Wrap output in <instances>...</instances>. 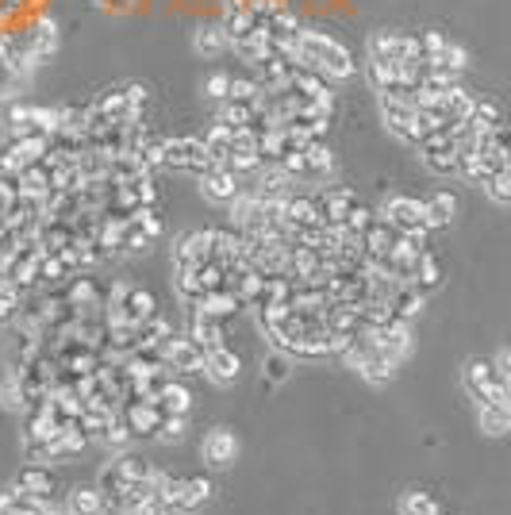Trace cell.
<instances>
[{
    "instance_id": "cell-37",
    "label": "cell",
    "mask_w": 511,
    "mask_h": 515,
    "mask_svg": "<svg viewBox=\"0 0 511 515\" xmlns=\"http://www.w3.org/2000/svg\"><path fill=\"white\" fill-rule=\"evenodd\" d=\"M289 373H292V354H285V350H269L266 358H262V377H266L269 385L289 381Z\"/></svg>"
},
{
    "instance_id": "cell-17",
    "label": "cell",
    "mask_w": 511,
    "mask_h": 515,
    "mask_svg": "<svg viewBox=\"0 0 511 515\" xmlns=\"http://www.w3.org/2000/svg\"><path fill=\"white\" fill-rule=\"evenodd\" d=\"M204 262H216L212 258V231L196 227V231H185L177 243H173V266H204Z\"/></svg>"
},
{
    "instance_id": "cell-9",
    "label": "cell",
    "mask_w": 511,
    "mask_h": 515,
    "mask_svg": "<svg viewBox=\"0 0 511 515\" xmlns=\"http://www.w3.org/2000/svg\"><path fill=\"white\" fill-rule=\"evenodd\" d=\"M162 362L170 369L173 377H189V373H204V346L196 343L193 335H177L173 331L170 339L162 343Z\"/></svg>"
},
{
    "instance_id": "cell-25",
    "label": "cell",
    "mask_w": 511,
    "mask_h": 515,
    "mask_svg": "<svg viewBox=\"0 0 511 515\" xmlns=\"http://www.w3.org/2000/svg\"><path fill=\"white\" fill-rule=\"evenodd\" d=\"M193 50L200 58H219V54H227L231 50V39H227V31L223 24H200L193 31Z\"/></svg>"
},
{
    "instance_id": "cell-51",
    "label": "cell",
    "mask_w": 511,
    "mask_h": 515,
    "mask_svg": "<svg viewBox=\"0 0 511 515\" xmlns=\"http://www.w3.org/2000/svg\"><path fill=\"white\" fill-rule=\"evenodd\" d=\"M492 362H496V369H500V377H504V381H511V350H500Z\"/></svg>"
},
{
    "instance_id": "cell-31",
    "label": "cell",
    "mask_w": 511,
    "mask_h": 515,
    "mask_svg": "<svg viewBox=\"0 0 511 515\" xmlns=\"http://www.w3.org/2000/svg\"><path fill=\"white\" fill-rule=\"evenodd\" d=\"M392 316L396 319H404V323H412L415 316H419V312H423V304H427V296L419 293V289H415L412 281H400V289H396V293H392Z\"/></svg>"
},
{
    "instance_id": "cell-4",
    "label": "cell",
    "mask_w": 511,
    "mask_h": 515,
    "mask_svg": "<svg viewBox=\"0 0 511 515\" xmlns=\"http://www.w3.org/2000/svg\"><path fill=\"white\" fill-rule=\"evenodd\" d=\"M281 166H285L296 181H316V185H323V181H331V173H335V154H331V147H327L323 139H312V143L292 150Z\"/></svg>"
},
{
    "instance_id": "cell-30",
    "label": "cell",
    "mask_w": 511,
    "mask_h": 515,
    "mask_svg": "<svg viewBox=\"0 0 511 515\" xmlns=\"http://www.w3.org/2000/svg\"><path fill=\"white\" fill-rule=\"evenodd\" d=\"M423 204H427V227H431V231H438V227H450V223H454V216H458V197H454V193H446V189L431 193Z\"/></svg>"
},
{
    "instance_id": "cell-3",
    "label": "cell",
    "mask_w": 511,
    "mask_h": 515,
    "mask_svg": "<svg viewBox=\"0 0 511 515\" xmlns=\"http://www.w3.org/2000/svg\"><path fill=\"white\" fill-rule=\"evenodd\" d=\"M62 123V108H39V104H12L4 116V139H27V135H54Z\"/></svg>"
},
{
    "instance_id": "cell-45",
    "label": "cell",
    "mask_w": 511,
    "mask_h": 515,
    "mask_svg": "<svg viewBox=\"0 0 511 515\" xmlns=\"http://www.w3.org/2000/svg\"><path fill=\"white\" fill-rule=\"evenodd\" d=\"M485 189L496 204H511V166H504L500 173H492L485 181Z\"/></svg>"
},
{
    "instance_id": "cell-15",
    "label": "cell",
    "mask_w": 511,
    "mask_h": 515,
    "mask_svg": "<svg viewBox=\"0 0 511 515\" xmlns=\"http://www.w3.org/2000/svg\"><path fill=\"white\" fill-rule=\"evenodd\" d=\"M196 181H200L204 200H212V204H231V200L243 193V177L231 170V166H212V170L200 173Z\"/></svg>"
},
{
    "instance_id": "cell-29",
    "label": "cell",
    "mask_w": 511,
    "mask_h": 515,
    "mask_svg": "<svg viewBox=\"0 0 511 515\" xmlns=\"http://www.w3.org/2000/svg\"><path fill=\"white\" fill-rule=\"evenodd\" d=\"M235 131H239V127H231V123H223V120H212L208 123V131L200 135V139L208 143V154H212V162H216V166L227 162V154H231V147H235Z\"/></svg>"
},
{
    "instance_id": "cell-21",
    "label": "cell",
    "mask_w": 511,
    "mask_h": 515,
    "mask_svg": "<svg viewBox=\"0 0 511 515\" xmlns=\"http://www.w3.org/2000/svg\"><path fill=\"white\" fill-rule=\"evenodd\" d=\"M200 454H204V462H208V466H231V462H235V454H239V439H235L227 427H216V431H208V435H204Z\"/></svg>"
},
{
    "instance_id": "cell-40",
    "label": "cell",
    "mask_w": 511,
    "mask_h": 515,
    "mask_svg": "<svg viewBox=\"0 0 511 515\" xmlns=\"http://www.w3.org/2000/svg\"><path fill=\"white\" fill-rule=\"evenodd\" d=\"M120 469L127 473V481H131V485H135V481H154V477H158V469L150 466L143 454H123Z\"/></svg>"
},
{
    "instance_id": "cell-11",
    "label": "cell",
    "mask_w": 511,
    "mask_h": 515,
    "mask_svg": "<svg viewBox=\"0 0 511 515\" xmlns=\"http://www.w3.org/2000/svg\"><path fill=\"white\" fill-rule=\"evenodd\" d=\"M381 220H389L400 235H412V231H431L427 227V204L419 197H389L377 212Z\"/></svg>"
},
{
    "instance_id": "cell-2",
    "label": "cell",
    "mask_w": 511,
    "mask_h": 515,
    "mask_svg": "<svg viewBox=\"0 0 511 515\" xmlns=\"http://www.w3.org/2000/svg\"><path fill=\"white\" fill-rule=\"evenodd\" d=\"M58 43H62V31L50 16H35L16 31H0V54L16 66V74L24 77L31 70H39L47 58H54Z\"/></svg>"
},
{
    "instance_id": "cell-16",
    "label": "cell",
    "mask_w": 511,
    "mask_h": 515,
    "mask_svg": "<svg viewBox=\"0 0 511 515\" xmlns=\"http://www.w3.org/2000/svg\"><path fill=\"white\" fill-rule=\"evenodd\" d=\"M120 416L123 423L131 427V435H139V439H158L166 412H162L154 400H127L120 408Z\"/></svg>"
},
{
    "instance_id": "cell-33",
    "label": "cell",
    "mask_w": 511,
    "mask_h": 515,
    "mask_svg": "<svg viewBox=\"0 0 511 515\" xmlns=\"http://www.w3.org/2000/svg\"><path fill=\"white\" fill-rule=\"evenodd\" d=\"M200 312H208V316H216V319H227L235 316V312H243V304H239V296L235 293H227V289H216V293H208L200 304H196Z\"/></svg>"
},
{
    "instance_id": "cell-6",
    "label": "cell",
    "mask_w": 511,
    "mask_h": 515,
    "mask_svg": "<svg viewBox=\"0 0 511 515\" xmlns=\"http://www.w3.org/2000/svg\"><path fill=\"white\" fill-rule=\"evenodd\" d=\"M146 89L139 81H123V85H112L104 97H97V108L108 116V120L116 123H127V120H139L146 116Z\"/></svg>"
},
{
    "instance_id": "cell-18",
    "label": "cell",
    "mask_w": 511,
    "mask_h": 515,
    "mask_svg": "<svg viewBox=\"0 0 511 515\" xmlns=\"http://www.w3.org/2000/svg\"><path fill=\"white\" fill-rule=\"evenodd\" d=\"M396 243H400V231L392 227L389 220H377L369 223V231L362 235V250H365V262L369 266H381V262H389V254L396 250Z\"/></svg>"
},
{
    "instance_id": "cell-7",
    "label": "cell",
    "mask_w": 511,
    "mask_h": 515,
    "mask_svg": "<svg viewBox=\"0 0 511 515\" xmlns=\"http://www.w3.org/2000/svg\"><path fill=\"white\" fill-rule=\"evenodd\" d=\"M346 362L362 373L365 381H373V385H389L392 377H396V362L385 358L369 335H354V343L346 350Z\"/></svg>"
},
{
    "instance_id": "cell-36",
    "label": "cell",
    "mask_w": 511,
    "mask_h": 515,
    "mask_svg": "<svg viewBox=\"0 0 511 515\" xmlns=\"http://www.w3.org/2000/svg\"><path fill=\"white\" fill-rule=\"evenodd\" d=\"M212 492H216V485H212L208 477H189V489H185V500H181V508H177V512L181 515L200 512V508L212 500Z\"/></svg>"
},
{
    "instance_id": "cell-10",
    "label": "cell",
    "mask_w": 511,
    "mask_h": 515,
    "mask_svg": "<svg viewBox=\"0 0 511 515\" xmlns=\"http://www.w3.org/2000/svg\"><path fill=\"white\" fill-rule=\"evenodd\" d=\"M419 43H423V58L431 62V70H442V74H450V77H462V70L469 66L465 50L458 47L454 39H446L442 31H423Z\"/></svg>"
},
{
    "instance_id": "cell-12",
    "label": "cell",
    "mask_w": 511,
    "mask_h": 515,
    "mask_svg": "<svg viewBox=\"0 0 511 515\" xmlns=\"http://www.w3.org/2000/svg\"><path fill=\"white\" fill-rule=\"evenodd\" d=\"M362 335L373 339V346L392 358L396 366L408 358V350H412V323H404V319H389V323H381V327H365Z\"/></svg>"
},
{
    "instance_id": "cell-46",
    "label": "cell",
    "mask_w": 511,
    "mask_h": 515,
    "mask_svg": "<svg viewBox=\"0 0 511 515\" xmlns=\"http://www.w3.org/2000/svg\"><path fill=\"white\" fill-rule=\"evenodd\" d=\"M185 427H189V416H166V419H162V431H158V439L181 442V439H185Z\"/></svg>"
},
{
    "instance_id": "cell-23",
    "label": "cell",
    "mask_w": 511,
    "mask_h": 515,
    "mask_svg": "<svg viewBox=\"0 0 511 515\" xmlns=\"http://www.w3.org/2000/svg\"><path fill=\"white\" fill-rule=\"evenodd\" d=\"M189 335H193L196 343L204 346V354H208V350H216V346H227L223 319L208 316V312H200V308H193V319H189Z\"/></svg>"
},
{
    "instance_id": "cell-50",
    "label": "cell",
    "mask_w": 511,
    "mask_h": 515,
    "mask_svg": "<svg viewBox=\"0 0 511 515\" xmlns=\"http://www.w3.org/2000/svg\"><path fill=\"white\" fill-rule=\"evenodd\" d=\"M135 515H173V504H166L162 496H150V500H146V504Z\"/></svg>"
},
{
    "instance_id": "cell-14",
    "label": "cell",
    "mask_w": 511,
    "mask_h": 515,
    "mask_svg": "<svg viewBox=\"0 0 511 515\" xmlns=\"http://www.w3.org/2000/svg\"><path fill=\"white\" fill-rule=\"evenodd\" d=\"M419 154H423L427 170L438 173V177H450V173H458V166H462L458 143H454V131H438V135H431V139L419 147Z\"/></svg>"
},
{
    "instance_id": "cell-27",
    "label": "cell",
    "mask_w": 511,
    "mask_h": 515,
    "mask_svg": "<svg viewBox=\"0 0 511 515\" xmlns=\"http://www.w3.org/2000/svg\"><path fill=\"white\" fill-rule=\"evenodd\" d=\"M323 270V254L316 246H289V277L292 281H312Z\"/></svg>"
},
{
    "instance_id": "cell-35",
    "label": "cell",
    "mask_w": 511,
    "mask_h": 515,
    "mask_svg": "<svg viewBox=\"0 0 511 515\" xmlns=\"http://www.w3.org/2000/svg\"><path fill=\"white\" fill-rule=\"evenodd\" d=\"M173 335V323L166 312H158V316H150L146 323H139V346H154V350H162V343Z\"/></svg>"
},
{
    "instance_id": "cell-32",
    "label": "cell",
    "mask_w": 511,
    "mask_h": 515,
    "mask_svg": "<svg viewBox=\"0 0 511 515\" xmlns=\"http://www.w3.org/2000/svg\"><path fill=\"white\" fill-rule=\"evenodd\" d=\"M442 281H446V273H442V262H438L435 254L427 250L419 262H415V273H412V285L419 289L423 296H431L435 289H442Z\"/></svg>"
},
{
    "instance_id": "cell-49",
    "label": "cell",
    "mask_w": 511,
    "mask_h": 515,
    "mask_svg": "<svg viewBox=\"0 0 511 515\" xmlns=\"http://www.w3.org/2000/svg\"><path fill=\"white\" fill-rule=\"evenodd\" d=\"M27 4H31V0H0V20H16V16H27Z\"/></svg>"
},
{
    "instance_id": "cell-42",
    "label": "cell",
    "mask_w": 511,
    "mask_h": 515,
    "mask_svg": "<svg viewBox=\"0 0 511 515\" xmlns=\"http://www.w3.org/2000/svg\"><path fill=\"white\" fill-rule=\"evenodd\" d=\"M373 220H377V212H373L369 204H362V200H358V204L350 208V216L342 220V231H350V235H358V239H362L365 231H369V223H373Z\"/></svg>"
},
{
    "instance_id": "cell-47",
    "label": "cell",
    "mask_w": 511,
    "mask_h": 515,
    "mask_svg": "<svg viewBox=\"0 0 511 515\" xmlns=\"http://www.w3.org/2000/svg\"><path fill=\"white\" fill-rule=\"evenodd\" d=\"M204 93H208V100L223 104L227 93H231V74H212L208 81H204Z\"/></svg>"
},
{
    "instance_id": "cell-1",
    "label": "cell",
    "mask_w": 511,
    "mask_h": 515,
    "mask_svg": "<svg viewBox=\"0 0 511 515\" xmlns=\"http://www.w3.org/2000/svg\"><path fill=\"white\" fill-rule=\"evenodd\" d=\"M292 62L304 66V70H312V74L327 77L331 85H342V81H350V77L358 74L354 50L346 47V43H339L335 35L312 31V27H300L296 47H292Z\"/></svg>"
},
{
    "instance_id": "cell-13",
    "label": "cell",
    "mask_w": 511,
    "mask_h": 515,
    "mask_svg": "<svg viewBox=\"0 0 511 515\" xmlns=\"http://www.w3.org/2000/svg\"><path fill=\"white\" fill-rule=\"evenodd\" d=\"M162 235V216L158 208H143L135 216L123 220V254H143L150 250V243Z\"/></svg>"
},
{
    "instance_id": "cell-34",
    "label": "cell",
    "mask_w": 511,
    "mask_h": 515,
    "mask_svg": "<svg viewBox=\"0 0 511 515\" xmlns=\"http://www.w3.org/2000/svg\"><path fill=\"white\" fill-rule=\"evenodd\" d=\"M66 515H104V492L97 485H81L70 492V512Z\"/></svg>"
},
{
    "instance_id": "cell-19",
    "label": "cell",
    "mask_w": 511,
    "mask_h": 515,
    "mask_svg": "<svg viewBox=\"0 0 511 515\" xmlns=\"http://www.w3.org/2000/svg\"><path fill=\"white\" fill-rule=\"evenodd\" d=\"M254 197L262 200H289L296 193V177H292L285 166H273V162H262L258 166V181H254V189H250Z\"/></svg>"
},
{
    "instance_id": "cell-39",
    "label": "cell",
    "mask_w": 511,
    "mask_h": 515,
    "mask_svg": "<svg viewBox=\"0 0 511 515\" xmlns=\"http://www.w3.org/2000/svg\"><path fill=\"white\" fill-rule=\"evenodd\" d=\"M0 404L8 408V412H24L27 408V393H24V381L8 369V377L0 381Z\"/></svg>"
},
{
    "instance_id": "cell-5",
    "label": "cell",
    "mask_w": 511,
    "mask_h": 515,
    "mask_svg": "<svg viewBox=\"0 0 511 515\" xmlns=\"http://www.w3.org/2000/svg\"><path fill=\"white\" fill-rule=\"evenodd\" d=\"M462 381L477 404H496V400H504V396L511 393L508 381L500 377V369H496L492 358H473V362H465Z\"/></svg>"
},
{
    "instance_id": "cell-38",
    "label": "cell",
    "mask_w": 511,
    "mask_h": 515,
    "mask_svg": "<svg viewBox=\"0 0 511 515\" xmlns=\"http://www.w3.org/2000/svg\"><path fill=\"white\" fill-rule=\"evenodd\" d=\"M481 431L488 435H508L511 431V412L504 404H481Z\"/></svg>"
},
{
    "instance_id": "cell-44",
    "label": "cell",
    "mask_w": 511,
    "mask_h": 515,
    "mask_svg": "<svg viewBox=\"0 0 511 515\" xmlns=\"http://www.w3.org/2000/svg\"><path fill=\"white\" fill-rule=\"evenodd\" d=\"M400 512L404 515H442L435 504V496H427V492H408L404 504H400Z\"/></svg>"
},
{
    "instance_id": "cell-24",
    "label": "cell",
    "mask_w": 511,
    "mask_h": 515,
    "mask_svg": "<svg viewBox=\"0 0 511 515\" xmlns=\"http://www.w3.org/2000/svg\"><path fill=\"white\" fill-rule=\"evenodd\" d=\"M158 408H162L166 416H189V412H193V393H189V385H185L181 377H166V385H162V393H158Z\"/></svg>"
},
{
    "instance_id": "cell-41",
    "label": "cell",
    "mask_w": 511,
    "mask_h": 515,
    "mask_svg": "<svg viewBox=\"0 0 511 515\" xmlns=\"http://www.w3.org/2000/svg\"><path fill=\"white\" fill-rule=\"evenodd\" d=\"M185 489H189V477H170V473H162V477H158V496H162L166 504H173V512L181 508Z\"/></svg>"
},
{
    "instance_id": "cell-48",
    "label": "cell",
    "mask_w": 511,
    "mask_h": 515,
    "mask_svg": "<svg viewBox=\"0 0 511 515\" xmlns=\"http://www.w3.org/2000/svg\"><path fill=\"white\" fill-rule=\"evenodd\" d=\"M104 442H108V446H127V442H131V427L123 423V416L112 419V427L104 431Z\"/></svg>"
},
{
    "instance_id": "cell-26",
    "label": "cell",
    "mask_w": 511,
    "mask_h": 515,
    "mask_svg": "<svg viewBox=\"0 0 511 515\" xmlns=\"http://www.w3.org/2000/svg\"><path fill=\"white\" fill-rule=\"evenodd\" d=\"M16 485H20L27 496L47 500V504H50V496H54V489H58V481H54V473H50L47 466H24L20 477H16Z\"/></svg>"
},
{
    "instance_id": "cell-20",
    "label": "cell",
    "mask_w": 511,
    "mask_h": 515,
    "mask_svg": "<svg viewBox=\"0 0 511 515\" xmlns=\"http://www.w3.org/2000/svg\"><path fill=\"white\" fill-rule=\"evenodd\" d=\"M358 204V193L354 189H323L316 197V208H319V223H327V227H342V220L350 216V208Z\"/></svg>"
},
{
    "instance_id": "cell-28",
    "label": "cell",
    "mask_w": 511,
    "mask_h": 515,
    "mask_svg": "<svg viewBox=\"0 0 511 515\" xmlns=\"http://www.w3.org/2000/svg\"><path fill=\"white\" fill-rule=\"evenodd\" d=\"M162 308H158V296L154 293H146V289H139V285H131V293L123 296V319L127 323H146L150 316H158Z\"/></svg>"
},
{
    "instance_id": "cell-8",
    "label": "cell",
    "mask_w": 511,
    "mask_h": 515,
    "mask_svg": "<svg viewBox=\"0 0 511 515\" xmlns=\"http://www.w3.org/2000/svg\"><path fill=\"white\" fill-rule=\"evenodd\" d=\"M212 154H208V143L200 135H185V139H166V170L173 173H193L200 177L204 170H212Z\"/></svg>"
},
{
    "instance_id": "cell-22",
    "label": "cell",
    "mask_w": 511,
    "mask_h": 515,
    "mask_svg": "<svg viewBox=\"0 0 511 515\" xmlns=\"http://www.w3.org/2000/svg\"><path fill=\"white\" fill-rule=\"evenodd\" d=\"M204 373L216 381V385H231L239 373H243V358L231 350V346H216L204 354Z\"/></svg>"
},
{
    "instance_id": "cell-43",
    "label": "cell",
    "mask_w": 511,
    "mask_h": 515,
    "mask_svg": "<svg viewBox=\"0 0 511 515\" xmlns=\"http://www.w3.org/2000/svg\"><path fill=\"white\" fill-rule=\"evenodd\" d=\"M27 77L24 74H16V66L0 54V100H8V97H16L20 93V85H24Z\"/></svg>"
},
{
    "instance_id": "cell-52",
    "label": "cell",
    "mask_w": 511,
    "mask_h": 515,
    "mask_svg": "<svg viewBox=\"0 0 511 515\" xmlns=\"http://www.w3.org/2000/svg\"><path fill=\"white\" fill-rule=\"evenodd\" d=\"M104 12H127L131 8V0H97Z\"/></svg>"
}]
</instances>
